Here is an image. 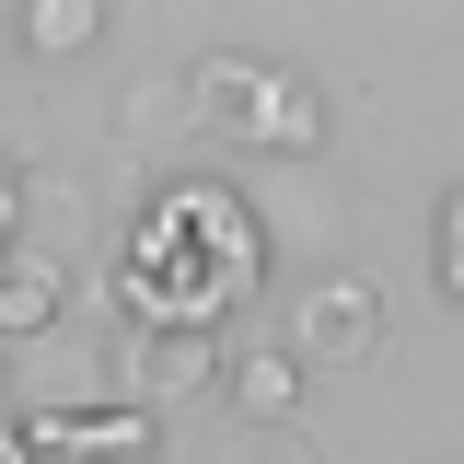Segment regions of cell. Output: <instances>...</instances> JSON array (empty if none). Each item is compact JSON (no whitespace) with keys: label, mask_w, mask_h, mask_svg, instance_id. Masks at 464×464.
<instances>
[{"label":"cell","mask_w":464,"mask_h":464,"mask_svg":"<svg viewBox=\"0 0 464 464\" xmlns=\"http://www.w3.org/2000/svg\"><path fill=\"white\" fill-rule=\"evenodd\" d=\"M256 279H267V221H256V198H232L209 174H174V186L140 198L105 290L128 302V325H209V337H221V314Z\"/></svg>","instance_id":"1"},{"label":"cell","mask_w":464,"mask_h":464,"mask_svg":"<svg viewBox=\"0 0 464 464\" xmlns=\"http://www.w3.org/2000/svg\"><path fill=\"white\" fill-rule=\"evenodd\" d=\"M186 105H198V128H221L232 151H279V163H314V151H325V93H314V70H290V58L209 47L186 70Z\"/></svg>","instance_id":"2"},{"label":"cell","mask_w":464,"mask_h":464,"mask_svg":"<svg viewBox=\"0 0 464 464\" xmlns=\"http://www.w3.org/2000/svg\"><path fill=\"white\" fill-rule=\"evenodd\" d=\"M221 360L232 348L209 337V325H128V337H116V383H128L140 418H163V406L221 395Z\"/></svg>","instance_id":"3"},{"label":"cell","mask_w":464,"mask_h":464,"mask_svg":"<svg viewBox=\"0 0 464 464\" xmlns=\"http://www.w3.org/2000/svg\"><path fill=\"white\" fill-rule=\"evenodd\" d=\"M383 348V290L372 279H302V302H290V360L302 372H337V360H372Z\"/></svg>","instance_id":"4"},{"label":"cell","mask_w":464,"mask_h":464,"mask_svg":"<svg viewBox=\"0 0 464 464\" xmlns=\"http://www.w3.org/2000/svg\"><path fill=\"white\" fill-rule=\"evenodd\" d=\"M70 325V256L58 244H0V348Z\"/></svg>","instance_id":"5"},{"label":"cell","mask_w":464,"mask_h":464,"mask_svg":"<svg viewBox=\"0 0 464 464\" xmlns=\"http://www.w3.org/2000/svg\"><path fill=\"white\" fill-rule=\"evenodd\" d=\"M24 430V453H163L151 441V418L116 395V406H35V418H12Z\"/></svg>","instance_id":"6"},{"label":"cell","mask_w":464,"mask_h":464,"mask_svg":"<svg viewBox=\"0 0 464 464\" xmlns=\"http://www.w3.org/2000/svg\"><path fill=\"white\" fill-rule=\"evenodd\" d=\"M302 383H314V372H302L290 348H232L221 360V395H232L244 430H302Z\"/></svg>","instance_id":"7"},{"label":"cell","mask_w":464,"mask_h":464,"mask_svg":"<svg viewBox=\"0 0 464 464\" xmlns=\"http://www.w3.org/2000/svg\"><path fill=\"white\" fill-rule=\"evenodd\" d=\"M12 47L24 58H93L105 47V0H24L12 12Z\"/></svg>","instance_id":"8"},{"label":"cell","mask_w":464,"mask_h":464,"mask_svg":"<svg viewBox=\"0 0 464 464\" xmlns=\"http://www.w3.org/2000/svg\"><path fill=\"white\" fill-rule=\"evenodd\" d=\"M174 128H198V105H186V82H174V70H151V82H128V105H116V140L163 151Z\"/></svg>","instance_id":"9"},{"label":"cell","mask_w":464,"mask_h":464,"mask_svg":"<svg viewBox=\"0 0 464 464\" xmlns=\"http://www.w3.org/2000/svg\"><path fill=\"white\" fill-rule=\"evenodd\" d=\"M430 267H441V290L464 302V186L441 198V221H430Z\"/></svg>","instance_id":"10"},{"label":"cell","mask_w":464,"mask_h":464,"mask_svg":"<svg viewBox=\"0 0 464 464\" xmlns=\"http://www.w3.org/2000/svg\"><path fill=\"white\" fill-rule=\"evenodd\" d=\"M221 464H325V453H314L302 430H244V441H232Z\"/></svg>","instance_id":"11"},{"label":"cell","mask_w":464,"mask_h":464,"mask_svg":"<svg viewBox=\"0 0 464 464\" xmlns=\"http://www.w3.org/2000/svg\"><path fill=\"white\" fill-rule=\"evenodd\" d=\"M24 464H163V453H24Z\"/></svg>","instance_id":"12"},{"label":"cell","mask_w":464,"mask_h":464,"mask_svg":"<svg viewBox=\"0 0 464 464\" xmlns=\"http://www.w3.org/2000/svg\"><path fill=\"white\" fill-rule=\"evenodd\" d=\"M0 244H24V198H12V163H0Z\"/></svg>","instance_id":"13"},{"label":"cell","mask_w":464,"mask_h":464,"mask_svg":"<svg viewBox=\"0 0 464 464\" xmlns=\"http://www.w3.org/2000/svg\"><path fill=\"white\" fill-rule=\"evenodd\" d=\"M0 464H24V430H12V418H0Z\"/></svg>","instance_id":"14"},{"label":"cell","mask_w":464,"mask_h":464,"mask_svg":"<svg viewBox=\"0 0 464 464\" xmlns=\"http://www.w3.org/2000/svg\"><path fill=\"white\" fill-rule=\"evenodd\" d=\"M0 35H12V12H0Z\"/></svg>","instance_id":"15"}]
</instances>
